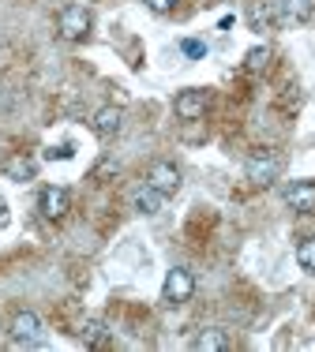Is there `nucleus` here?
Listing matches in <instances>:
<instances>
[{
	"label": "nucleus",
	"mask_w": 315,
	"mask_h": 352,
	"mask_svg": "<svg viewBox=\"0 0 315 352\" xmlns=\"http://www.w3.org/2000/svg\"><path fill=\"white\" fill-rule=\"evenodd\" d=\"M244 64H248V72H263V68L270 64V49H267V45H255V49H248Z\"/></svg>",
	"instance_id": "obj_15"
},
{
	"label": "nucleus",
	"mask_w": 315,
	"mask_h": 352,
	"mask_svg": "<svg viewBox=\"0 0 315 352\" xmlns=\"http://www.w3.org/2000/svg\"><path fill=\"white\" fill-rule=\"evenodd\" d=\"M162 199H165L162 191H154L151 184H146L143 191H135V199H131V203H135L139 214H158V210H162Z\"/></svg>",
	"instance_id": "obj_12"
},
{
	"label": "nucleus",
	"mask_w": 315,
	"mask_h": 352,
	"mask_svg": "<svg viewBox=\"0 0 315 352\" xmlns=\"http://www.w3.org/2000/svg\"><path fill=\"white\" fill-rule=\"evenodd\" d=\"M56 30H61V38H68V41L87 38L90 34V12L79 8V4H68L61 15H56Z\"/></svg>",
	"instance_id": "obj_1"
},
{
	"label": "nucleus",
	"mask_w": 315,
	"mask_h": 352,
	"mask_svg": "<svg viewBox=\"0 0 315 352\" xmlns=\"http://www.w3.org/2000/svg\"><path fill=\"white\" fill-rule=\"evenodd\" d=\"M285 203H289V210H296V214H315V184L312 180L289 184Z\"/></svg>",
	"instance_id": "obj_7"
},
{
	"label": "nucleus",
	"mask_w": 315,
	"mask_h": 352,
	"mask_svg": "<svg viewBox=\"0 0 315 352\" xmlns=\"http://www.w3.org/2000/svg\"><path fill=\"white\" fill-rule=\"evenodd\" d=\"M146 184H151L154 191H162V195H177L180 191V169L169 162H154L151 173H146Z\"/></svg>",
	"instance_id": "obj_4"
},
{
	"label": "nucleus",
	"mask_w": 315,
	"mask_h": 352,
	"mask_svg": "<svg viewBox=\"0 0 315 352\" xmlns=\"http://www.w3.org/2000/svg\"><path fill=\"white\" fill-rule=\"evenodd\" d=\"M120 124H124V113L117 105H105V109H98V113H94V131L102 139H113L120 131Z\"/></svg>",
	"instance_id": "obj_9"
},
{
	"label": "nucleus",
	"mask_w": 315,
	"mask_h": 352,
	"mask_svg": "<svg viewBox=\"0 0 315 352\" xmlns=\"http://www.w3.org/2000/svg\"><path fill=\"white\" fill-rule=\"evenodd\" d=\"M146 8L158 12V15H165V12H173V8H177V0H146Z\"/></svg>",
	"instance_id": "obj_19"
},
{
	"label": "nucleus",
	"mask_w": 315,
	"mask_h": 352,
	"mask_svg": "<svg viewBox=\"0 0 315 352\" xmlns=\"http://www.w3.org/2000/svg\"><path fill=\"white\" fill-rule=\"evenodd\" d=\"M226 349H229V333L218 330V326H214V330H203L195 338V352H226Z\"/></svg>",
	"instance_id": "obj_11"
},
{
	"label": "nucleus",
	"mask_w": 315,
	"mask_h": 352,
	"mask_svg": "<svg viewBox=\"0 0 315 352\" xmlns=\"http://www.w3.org/2000/svg\"><path fill=\"white\" fill-rule=\"evenodd\" d=\"M195 292V278L188 266H177V270H169V278L162 285V300L165 304H184V300H192Z\"/></svg>",
	"instance_id": "obj_2"
},
{
	"label": "nucleus",
	"mask_w": 315,
	"mask_h": 352,
	"mask_svg": "<svg viewBox=\"0 0 315 352\" xmlns=\"http://www.w3.org/2000/svg\"><path fill=\"white\" fill-rule=\"evenodd\" d=\"M296 263H301L308 274H315V236H308L301 248H296Z\"/></svg>",
	"instance_id": "obj_16"
},
{
	"label": "nucleus",
	"mask_w": 315,
	"mask_h": 352,
	"mask_svg": "<svg viewBox=\"0 0 315 352\" xmlns=\"http://www.w3.org/2000/svg\"><path fill=\"white\" fill-rule=\"evenodd\" d=\"M45 157H49V162H64V157H72V146H68V142H61V146L45 150Z\"/></svg>",
	"instance_id": "obj_18"
},
{
	"label": "nucleus",
	"mask_w": 315,
	"mask_h": 352,
	"mask_svg": "<svg viewBox=\"0 0 315 352\" xmlns=\"http://www.w3.org/2000/svg\"><path fill=\"white\" fill-rule=\"evenodd\" d=\"M173 109H177L180 120H199L206 113V90H180Z\"/></svg>",
	"instance_id": "obj_8"
},
{
	"label": "nucleus",
	"mask_w": 315,
	"mask_h": 352,
	"mask_svg": "<svg viewBox=\"0 0 315 352\" xmlns=\"http://www.w3.org/2000/svg\"><path fill=\"white\" fill-rule=\"evenodd\" d=\"M274 4H278L281 23H301V19H308V12H312V0H274Z\"/></svg>",
	"instance_id": "obj_10"
},
{
	"label": "nucleus",
	"mask_w": 315,
	"mask_h": 352,
	"mask_svg": "<svg viewBox=\"0 0 315 352\" xmlns=\"http://www.w3.org/2000/svg\"><path fill=\"white\" fill-rule=\"evenodd\" d=\"M180 53L192 56V60H203V56H206V41H199V38H184V41H180Z\"/></svg>",
	"instance_id": "obj_17"
},
{
	"label": "nucleus",
	"mask_w": 315,
	"mask_h": 352,
	"mask_svg": "<svg viewBox=\"0 0 315 352\" xmlns=\"http://www.w3.org/2000/svg\"><path fill=\"white\" fill-rule=\"evenodd\" d=\"M38 206H41V214H45L49 221H61V217L72 210L68 188H45V191H41V199H38Z\"/></svg>",
	"instance_id": "obj_5"
},
{
	"label": "nucleus",
	"mask_w": 315,
	"mask_h": 352,
	"mask_svg": "<svg viewBox=\"0 0 315 352\" xmlns=\"http://www.w3.org/2000/svg\"><path fill=\"white\" fill-rule=\"evenodd\" d=\"M79 338L87 341V345H102V341L109 338V330H105V322H98V318H87V322L79 326Z\"/></svg>",
	"instance_id": "obj_13"
},
{
	"label": "nucleus",
	"mask_w": 315,
	"mask_h": 352,
	"mask_svg": "<svg viewBox=\"0 0 315 352\" xmlns=\"http://www.w3.org/2000/svg\"><path fill=\"white\" fill-rule=\"evenodd\" d=\"M244 173H248V180H252V184H270L281 173V157L270 154V150H259V154L248 157Z\"/></svg>",
	"instance_id": "obj_3"
},
{
	"label": "nucleus",
	"mask_w": 315,
	"mask_h": 352,
	"mask_svg": "<svg viewBox=\"0 0 315 352\" xmlns=\"http://www.w3.org/2000/svg\"><path fill=\"white\" fill-rule=\"evenodd\" d=\"M4 173L12 176V180H30V176H34V162H27V157H8Z\"/></svg>",
	"instance_id": "obj_14"
},
{
	"label": "nucleus",
	"mask_w": 315,
	"mask_h": 352,
	"mask_svg": "<svg viewBox=\"0 0 315 352\" xmlns=\"http://www.w3.org/2000/svg\"><path fill=\"white\" fill-rule=\"evenodd\" d=\"M12 338H15V345H34L41 338V318L34 311H19L12 318Z\"/></svg>",
	"instance_id": "obj_6"
}]
</instances>
